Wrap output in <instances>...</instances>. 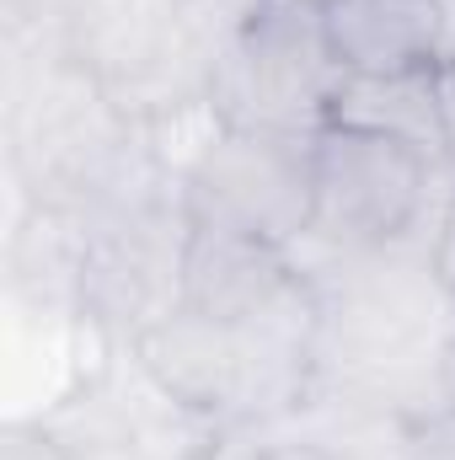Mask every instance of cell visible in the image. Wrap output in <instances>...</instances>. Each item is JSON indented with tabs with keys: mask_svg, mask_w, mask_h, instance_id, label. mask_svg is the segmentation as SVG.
<instances>
[{
	"mask_svg": "<svg viewBox=\"0 0 455 460\" xmlns=\"http://www.w3.org/2000/svg\"><path fill=\"white\" fill-rule=\"evenodd\" d=\"M440 385H445V396H451V407H455V338L440 353Z\"/></svg>",
	"mask_w": 455,
	"mask_h": 460,
	"instance_id": "obj_10",
	"label": "cell"
},
{
	"mask_svg": "<svg viewBox=\"0 0 455 460\" xmlns=\"http://www.w3.org/2000/svg\"><path fill=\"white\" fill-rule=\"evenodd\" d=\"M279 289H284L279 246L193 226L188 252H183V300H188V311H199L220 327H241L257 311H268Z\"/></svg>",
	"mask_w": 455,
	"mask_h": 460,
	"instance_id": "obj_5",
	"label": "cell"
},
{
	"mask_svg": "<svg viewBox=\"0 0 455 460\" xmlns=\"http://www.w3.org/2000/svg\"><path fill=\"white\" fill-rule=\"evenodd\" d=\"M343 70L333 59L322 0H252L215 70L226 128L317 134L333 118Z\"/></svg>",
	"mask_w": 455,
	"mask_h": 460,
	"instance_id": "obj_1",
	"label": "cell"
},
{
	"mask_svg": "<svg viewBox=\"0 0 455 460\" xmlns=\"http://www.w3.org/2000/svg\"><path fill=\"white\" fill-rule=\"evenodd\" d=\"M343 75H418L445 59L451 0H322Z\"/></svg>",
	"mask_w": 455,
	"mask_h": 460,
	"instance_id": "obj_4",
	"label": "cell"
},
{
	"mask_svg": "<svg viewBox=\"0 0 455 460\" xmlns=\"http://www.w3.org/2000/svg\"><path fill=\"white\" fill-rule=\"evenodd\" d=\"M230 327L199 316V311H183L177 322H161L150 338H145V364L156 369V380L166 391H177L183 402H215L230 380Z\"/></svg>",
	"mask_w": 455,
	"mask_h": 460,
	"instance_id": "obj_7",
	"label": "cell"
},
{
	"mask_svg": "<svg viewBox=\"0 0 455 460\" xmlns=\"http://www.w3.org/2000/svg\"><path fill=\"white\" fill-rule=\"evenodd\" d=\"M429 188V150L359 128L322 123L311 134V230L343 246H386L413 226Z\"/></svg>",
	"mask_w": 455,
	"mask_h": 460,
	"instance_id": "obj_2",
	"label": "cell"
},
{
	"mask_svg": "<svg viewBox=\"0 0 455 460\" xmlns=\"http://www.w3.org/2000/svg\"><path fill=\"white\" fill-rule=\"evenodd\" d=\"M434 70H418V75H343L327 123H359V128L402 134V139H413L424 150L451 145Z\"/></svg>",
	"mask_w": 455,
	"mask_h": 460,
	"instance_id": "obj_6",
	"label": "cell"
},
{
	"mask_svg": "<svg viewBox=\"0 0 455 460\" xmlns=\"http://www.w3.org/2000/svg\"><path fill=\"white\" fill-rule=\"evenodd\" d=\"M434 81H440V108H445V134H451V150H455V54H445V59H440Z\"/></svg>",
	"mask_w": 455,
	"mask_h": 460,
	"instance_id": "obj_9",
	"label": "cell"
},
{
	"mask_svg": "<svg viewBox=\"0 0 455 460\" xmlns=\"http://www.w3.org/2000/svg\"><path fill=\"white\" fill-rule=\"evenodd\" d=\"M434 279L455 295V199L445 209V220H440V241H434Z\"/></svg>",
	"mask_w": 455,
	"mask_h": 460,
	"instance_id": "obj_8",
	"label": "cell"
},
{
	"mask_svg": "<svg viewBox=\"0 0 455 460\" xmlns=\"http://www.w3.org/2000/svg\"><path fill=\"white\" fill-rule=\"evenodd\" d=\"M188 220L268 246L311 230V134L226 128L188 177Z\"/></svg>",
	"mask_w": 455,
	"mask_h": 460,
	"instance_id": "obj_3",
	"label": "cell"
}]
</instances>
